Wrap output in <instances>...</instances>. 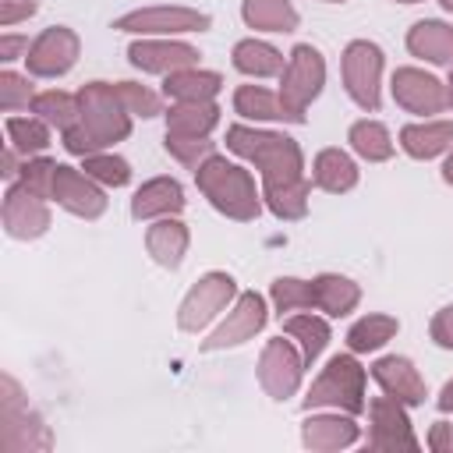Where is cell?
Segmentation results:
<instances>
[{
  "label": "cell",
  "instance_id": "1",
  "mask_svg": "<svg viewBox=\"0 0 453 453\" xmlns=\"http://www.w3.org/2000/svg\"><path fill=\"white\" fill-rule=\"evenodd\" d=\"M131 127L134 117L117 99L113 81H85L78 88V120L60 134V145L81 159L88 152H103L131 138Z\"/></svg>",
  "mask_w": 453,
  "mask_h": 453
},
{
  "label": "cell",
  "instance_id": "2",
  "mask_svg": "<svg viewBox=\"0 0 453 453\" xmlns=\"http://www.w3.org/2000/svg\"><path fill=\"white\" fill-rule=\"evenodd\" d=\"M223 145H226L230 156L244 159L258 173L262 184H283V180L308 177L304 149L287 131H273V127H262V124L237 120V124L226 127Z\"/></svg>",
  "mask_w": 453,
  "mask_h": 453
},
{
  "label": "cell",
  "instance_id": "3",
  "mask_svg": "<svg viewBox=\"0 0 453 453\" xmlns=\"http://www.w3.org/2000/svg\"><path fill=\"white\" fill-rule=\"evenodd\" d=\"M244 159H226L223 152H212L198 170H195V188L198 195L226 219L234 223H251L262 216V180Z\"/></svg>",
  "mask_w": 453,
  "mask_h": 453
},
{
  "label": "cell",
  "instance_id": "4",
  "mask_svg": "<svg viewBox=\"0 0 453 453\" xmlns=\"http://www.w3.org/2000/svg\"><path fill=\"white\" fill-rule=\"evenodd\" d=\"M304 411H347L365 414L368 411V368L361 365V354L343 350L333 354L311 379V386L301 396Z\"/></svg>",
  "mask_w": 453,
  "mask_h": 453
},
{
  "label": "cell",
  "instance_id": "5",
  "mask_svg": "<svg viewBox=\"0 0 453 453\" xmlns=\"http://www.w3.org/2000/svg\"><path fill=\"white\" fill-rule=\"evenodd\" d=\"M340 81L347 99L365 110L379 113L382 106V85H386V53L372 39H350L340 53Z\"/></svg>",
  "mask_w": 453,
  "mask_h": 453
},
{
  "label": "cell",
  "instance_id": "6",
  "mask_svg": "<svg viewBox=\"0 0 453 453\" xmlns=\"http://www.w3.org/2000/svg\"><path fill=\"white\" fill-rule=\"evenodd\" d=\"M237 294H241V287H237V280L226 269L202 273L184 290V297L177 304V329L180 333H191V336L205 333L209 326H216L223 319V311L237 301Z\"/></svg>",
  "mask_w": 453,
  "mask_h": 453
},
{
  "label": "cell",
  "instance_id": "7",
  "mask_svg": "<svg viewBox=\"0 0 453 453\" xmlns=\"http://www.w3.org/2000/svg\"><path fill=\"white\" fill-rule=\"evenodd\" d=\"M113 28L124 35H163V39H184V35H198L212 28V14L188 7V4H149V7H134L124 11L120 18H113Z\"/></svg>",
  "mask_w": 453,
  "mask_h": 453
},
{
  "label": "cell",
  "instance_id": "8",
  "mask_svg": "<svg viewBox=\"0 0 453 453\" xmlns=\"http://www.w3.org/2000/svg\"><path fill=\"white\" fill-rule=\"evenodd\" d=\"M304 372H308V361L304 354L297 350V343L290 336H273L265 340L262 354H258V365H255V379L262 386V393L276 403H287L301 393V382H304Z\"/></svg>",
  "mask_w": 453,
  "mask_h": 453
},
{
  "label": "cell",
  "instance_id": "9",
  "mask_svg": "<svg viewBox=\"0 0 453 453\" xmlns=\"http://www.w3.org/2000/svg\"><path fill=\"white\" fill-rule=\"evenodd\" d=\"M326 74H329V67H326V57H322V50L319 46H311V42H297L290 53H287V67H283V74L276 78L280 85V96H283V103L294 110V113H301L304 120H308V110H311V103L322 96V88H326Z\"/></svg>",
  "mask_w": 453,
  "mask_h": 453
},
{
  "label": "cell",
  "instance_id": "10",
  "mask_svg": "<svg viewBox=\"0 0 453 453\" xmlns=\"http://www.w3.org/2000/svg\"><path fill=\"white\" fill-rule=\"evenodd\" d=\"M269 297H262L258 290H241L237 301L223 311V319L209 329V336L198 343V350L205 354H216V350H234V347H244L248 340H255L265 322H269Z\"/></svg>",
  "mask_w": 453,
  "mask_h": 453
},
{
  "label": "cell",
  "instance_id": "11",
  "mask_svg": "<svg viewBox=\"0 0 453 453\" xmlns=\"http://www.w3.org/2000/svg\"><path fill=\"white\" fill-rule=\"evenodd\" d=\"M0 425H4V449H50L53 446V435L42 414L28 403V396L11 375L0 379Z\"/></svg>",
  "mask_w": 453,
  "mask_h": 453
},
{
  "label": "cell",
  "instance_id": "12",
  "mask_svg": "<svg viewBox=\"0 0 453 453\" xmlns=\"http://www.w3.org/2000/svg\"><path fill=\"white\" fill-rule=\"evenodd\" d=\"M411 407H403L393 396H372L368 400V432H365V449L372 453H396V449H421V439L414 435L411 425Z\"/></svg>",
  "mask_w": 453,
  "mask_h": 453
},
{
  "label": "cell",
  "instance_id": "13",
  "mask_svg": "<svg viewBox=\"0 0 453 453\" xmlns=\"http://www.w3.org/2000/svg\"><path fill=\"white\" fill-rule=\"evenodd\" d=\"M78 57H81V35L71 25H50L32 39L28 57H25V71L32 78L57 81V78L74 71Z\"/></svg>",
  "mask_w": 453,
  "mask_h": 453
},
{
  "label": "cell",
  "instance_id": "14",
  "mask_svg": "<svg viewBox=\"0 0 453 453\" xmlns=\"http://www.w3.org/2000/svg\"><path fill=\"white\" fill-rule=\"evenodd\" d=\"M393 103L411 117H439L446 113V81L418 64H400L389 74Z\"/></svg>",
  "mask_w": 453,
  "mask_h": 453
},
{
  "label": "cell",
  "instance_id": "15",
  "mask_svg": "<svg viewBox=\"0 0 453 453\" xmlns=\"http://www.w3.org/2000/svg\"><path fill=\"white\" fill-rule=\"evenodd\" d=\"M53 202L28 191L25 184L18 180H7L4 188V205H0V216H4V234L11 241H39L50 234L53 226Z\"/></svg>",
  "mask_w": 453,
  "mask_h": 453
},
{
  "label": "cell",
  "instance_id": "16",
  "mask_svg": "<svg viewBox=\"0 0 453 453\" xmlns=\"http://www.w3.org/2000/svg\"><path fill=\"white\" fill-rule=\"evenodd\" d=\"M202 60V50L188 39H163V35H138L127 42V64L142 74H173L180 67H195Z\"/></svg>",
  "mask_w": 453,
  "mask_h": 453
},
{
  "label": "cell",
  "instance_id": "17",
  "mask_svg": "<svg viewBox=\"0 0 453 453\" xmlns=\"http://www.w3.org/2000/svg\"><path fill=\"white\" fill-rule=\"evenodd\" d=\"M365 439L361 425H357V414H347V411H304V421H301V446L311 449V453H340V449H350Z\"/></svg>",
  "mask_w": 453,
  "mask_h": 453
},
{
  "label": "cell",
  "instance_id": "18",
  "mask_svg": "<svg viewBox=\"0 0 453 453\" xmlns=\"http://www.w3.org/2000/svg\"><path fill=\"white\" fill-rule=\"evenodd\" d=\"M53 205H60L64 212H71L78 219H99L110 209V198H106V188L99 180H92L81 166L60 163L57 180H53Z\"/></svg>",
  "mask_w": 453,
  "mask_h": 453
},
{
  "label": "cell",
  "instance_id": "19",
  "mask_svg": "<svg viewBox=\"0 0 453 453\" xmlns=\"http://www.w3.org/2000/svg\"><path fill=\"white\" fill-rule=\"evenodd\" d=\"M368 379L393 400H400L403 407H425L428 400V382L421 375V368L407 357V354H382L368 365Z\"/></svg>",
  "mask_w": 453,
  "mask_h": 453
},
{
  "label": "cell",
  "instance_id": "20",
  "mask_svg": "<svg viewBox=\"0 0 453 453\" xmlns=\"http://www.w3.org/2000/svg\"><path fill=\"white\" fill-rule=\"evenodd\" d=\"M396 149L418 163L442 159L453 149V117H414L396 131Z\"/></svg>",
  "mask_w": 453,
  "mask_h": 453
},
{
  "label": "cell",
  "instance_id": "21",
  "mask_svg": "<svg viewBox=\"0 0 453 453\" xmlns=\"http://www.w3.org/2000/svg\"><path fill=\"white\" fill-rule=\"evenodd\" d=\"M184 205H188L184 184L170 173H159V177H149L134 188L127 212H131L134 223H152V219H163V216H180Z\"/></svg>",
  "mask_w": 453,
  "mask_h": 453
},
{
  "label": "cell",
  "instance_id": "22",
  "mask_svg": "<svg viewBox=\"0 0 453 453\" xmlns=\"http://www.w3.org/2000/svg\"><path fill=\"white\" fill-rule=\"evenodd\" d=\"M230 106H234V113H237L241 120H248V124H304V117L294 113V110L283 103L280 88L255 85V81L237 85L234 96H230Z\"/></svg>",
  "mask_w": 453,
  "mask_h": 453
},
{
  "label": "cell",
  "instance_id": "23",
  "mask_svg": "<svg viewBox=\"0 0 453 453\" xmlns=\"http://www.w3.org/2000/svg\"><path fill=\"white\" fill-rule=\"evenodd\" d=\"M308 177L319 191L326 195H347L357 188L361 180V166H357V156L350 149H340V145H326L315 152L311 166H308Z\"/></svg>",
  "mask_w": 453,
  "mask_h": 453
},
{
  "label": "cell",
  "instance_id": "24",
  "mask_svg": "<svg viewBox=\"0 0 453 453\" xmlns=\"http://www.w3.org/2000/svg\"><path fill=\"white\" fill-rule=\"evenodd\" d=\"M191 248V230L180 216H163L145 226V251L159 269H180Z\"/></svg>",
  "mask_w": 453,
  "mask_h": 453
},
{
  "label": "cell",
  "instance_id": "25",
  "mask_svg": "<svg viewBox=\"0 0 453 453\" xmlns=\"http://www.w3.org/2000/svg\"><path fill=\"white\" fill-rule=\"evenodd\" d=\"M403 46L414 60L432 67H453V25L442 18H421L407 28Z\"/></svg>",
  "mask_w": 453,
  "mask_h": 453
},
{
  "label": "cell",
  "instance_id": "26",
  "mask_svg": "<svg viewBox=\"0 0 453 453\" xmlns=\"http://www.w3.org/2000/svg\"><path fill=\"white\" fill-rule=\"evenodd\" d=\"M230 64L237 74H244L248 81H265V78H280L287 67V57L280 46H273L269 39L258 35H244L234 42L230 50Z\"/></svg>",
  "mask_w": 453,
  "mask_h": 453
},
{
  "label": "cell",
  "instance_id": "27",
  "mask_svg": "<svg viewBox=\"0 0 453 453\" xmlns=\"http://www.w3.org/2000/svg\"><path fill=\"white\" fill-rule=\"evenodd\" d=\"M311 297H315V311H322L326 319H347L361 304V283L343 273H315Z\"/></svg>",
  "mask_w": 453,
  "mask_h": 453
},
{
  "label": "cell",
  "instance_id": "28",
  "mask_svg": "<svg viewBox=\"0 0 453 453\" xmlns=\"http://www.w3.org/2000/svg\"><path fill=\"white\" fill-rule=\"evenodd\" d=\"M219 120H223V106L216 99L166 103V113H163L166 134H184V138H212Z\"/></svg>",
  "mask_w": 453,
  "mask_h": 453
},
{
  "label": "cell",
  "instance_id": "29",
  "mask_svg": "<svg viewBox=\"0 0 453 453\" xmlns=\"http://www.w3.org/2000/svg\"><path fill=\"white\" fill-rule=\"evenodd\" d=\"M241 21L255 35H290L301 28L294 0H241Z\"/></svg>",
  "mask_w": 453,
  "mask_h": 453
},
{
  "label": "cell",
  "instance_id": "30",
  "mask_svg": "<svg viewBox=\"0 0 453 453\" xmlns=\"http://www.w3.org/2000/svg\"><path fill=\"white\" fill-rule=\"evenodd\" d=\"M159 92L166 96V103H198V99H219L223 92V74L212 67H180L173 74L163 78Z\"/></svg>",
  "mask_w": 453,
  "mask_h": 453
},
{
  "label": "cell",
  "instance_id": "31",
  "mask_svg": "<svg viewBox=\"0 0 453 453\" xmlns=\"http://www.w3.org/2000/svg\"><path fill=\"white\" fill-rule=\"evenodd\" d=\"M280 322H283V336H290V340L297 343V350L304 354L308 368H315V361L326 354V347H329V340H333L329 319H326L322 311L308 308V311H294V315H287V319H280Z\"/></svg>",
  "mask_w": 453,
  "mask_h": 453
},
{
  "label": "cell",
  "instance_id": "32",
  "mask_svg": "<svg viewBox=\"0 0 453 453\" xmlns=\"http://www.w3.org/2000/svg\"><path fill=\"white\" fill-rule=\"evenodd\" d=\"M347 149L361 163H389L396 156V138L379 117H357L347 127Z\"/></svg>",
  "mask_w": 453,
  "mask_h": 453
},
{
  "label": "cell",
  "instance_id": "33",
  "mask_svg": "<svg viewBox=\"0 0 453 453\" xmlns=\"http://www.w3.org/2000/svg\"><path fill=\"white\" fill-rule=\"evenodd\" d=\"M400 333V319L389 311H365L347 326V350L354 354H379L389 340H396Z\"/></svg>",
  "mask_w": 453,
  "mask_h": 453
},
{
  "label": "cell",
  "instance_id": "34",
  "mask_svg": "<svg viewBox=\"0 0 453 453\" xmlns=\"http://www.w3.org/2000/svg\"><path fill=\"white\" fill-rule=\"evenodd\" d=\"M311 177L283 180V184H262V202L280 223H297L311 209Z\"/></svg>",
  "mask_w": 453,
  "mask_h": 453
},
{
  "label": "cell",
  "instance_id": "35",
  "mask_svg": "<svg viewBox=\"0 0 453 453\" xmlns=\"http://www.w3.org/2000/svg\"><path fill=\"white\" fill-rule=\"evenodd\" d=\"M4 138L14 145L21 156H42L53 145V127L39 120L35 113H7L4 120Z\"/></svg>",
  "mask_w": 453,
  "mask_h": 453
},
{
  "label": "cell",
  "instance_id": "36",
  "mask_svg": "<svg viewBox=\"0 0 453 453\" xmlns=\"http://www.w3.org/2000/svg\"><path fill=\"white\" fill-rule=\"evenodd\" d=\"M28 113H35L39 120H46L57 134H64V131L78 120V92H67V88H46V92H35Z\"/></svg>",
  "mask_w": 453,
  "mask_h": 453
},
{
  "label": "cell",
  "instance_id": "37",
  "mask_svg": "<svg viewBox=\"0 0 453 453\" xmlns=\"http://www.w3.org/2000/svg\"><path fill=\"white\" fill-rule=\"evenodd\" d=\"M117 88V99L124 103V110L134 117V120H152V117H163L166 113V96L145 81H113Z\"/></svg>",
  "mask_w": 453,
  "mask_h": 453
},
{
  "label": "cell",
  "instance_id": "38",
  "mask_svg": "<svg viewBox=\"0 0 453 453\" xmlns=\"http://www.w3.org/2000/svg\"><path fill=\"white\" fill-rule=\"evenodd\" d=\"M81 170H85L92 180H99L106 191L127 188V184H131V177H134L131 163H127L120 152H113V149H103V152H88V156H81Z\"/></svg>",
  "mask_w": 453,
  "mask_h": 453
},
{
  "label": "cell",
  "instance_id": "39",
  "mask_svg": "<svg viewBox=\"0 0 453 453\" xmlns=\"http://www.w3.org/2000/svg\"><path fill=\"white\" fill-rule=\"evenodd\" d=\"M269 308L287 319L294 311H308L315 308V297H311V280H301V276H276L269 283Z\"/></svg>",
  "mask_w": 453,
  "mask_h": 453
},
{
  "label": "cell",
  "instance_id": "40",
  "mask_svg": "<svg viewBox=\"0 0 453 453\" xmlns=\"http://www.w3.org/2000/svg\"><path fill=\"white\" fill-rule=\"evenodd\" d=\"M32 99H35L32 74H28V71L4 67V71H0V110H4V113H21V110L32 106Z\"/></svg>",
  "mask_w": 453,
  "mask_h": 453
},
{
  "label": "cell",
  "instance_id": "41",
  "mask_svg": "<svg viewBox=\"0 0 453 453\" xmlns=\"http://www.w3.org/2000/svg\"><path fill=\"white\" fill-rule=\"evenodd\" d=\"M163 149L170 152V159H177L184 170H198L212 152H219L216 149V142L212 138H184V134H163Z\"/></svg>",
  "mask_w": 453,
  "mask_h": 453
},
{
  "label": "cell",
  "instance_id": "42",
  "mask_svg": "<svg viewBox=\"0 0 453 453\" xmlns=\"http://www.w3.org/2000/svg\"><path fill=\"white\" fill-rule=\"evenodd\" d=\"M57 159H50L46 152L42 156H25L21 159V170H18V184H25L28 191H35V195H42V198H50L53 202V180H57Z\"/></svg>",
  "mask_w": 453,
  "mask_h": 453
},
{
  "label": "cell",
  "instance_id": "43",
  "mask_svg": "<svg viewBox=\"0 0 453 453\" xmlns=\"http://www.w3.org/2000/svg\"><path fill=\"white\" fill-rule=\"evenodd\" d=\"M428 336H432V343H435L439 350H449V354H453V304H442V308L432 315Z\"/></svg>",
  "mask_w": 453,
  "mask_h": 453
},
{
  "label": "cell",
  "instance_id": "44",
  "mask_svg": "<svg viewBox=\"0 0 453 453\" xmlns=\"http://www.w3.org/2000/svg\"><path fill=\"white\" fill-rule=\"evenodd\" d=\"M39 11L35 0H0V28H14Z\"/></svg>",
  "mask_w": 453,
  "mask_h": 453
},
{
  "label": "cell",
  "instance_id": "45",
  "mask_svg": "<svg viewBox=\"0 0 453 453\" xmlns=\"http://www.w3.org/2000/svg\"><path fill=\"white\" fill-rule=\"evenodd\" d=\"M28 46H32V39H28V35L0 32V64H4V67H11L14 60H25V57H28Z\"/></svg>",
  "mask_w": 453,
  "mask_h": 453
},
{
  "label": "cell",
  "instance_id": "46",
  "mask_svg": "<svg viewBox=\"0 0 453 453\" xmlns=\"http://www.w3.org/2000/svg\"><path fill=\"white\" fill-rule=\"evenodd\" d=\"M425 446L432 453H453V425L449 421H432V428L425 435Z\"/></svg>",
  "mask_w": 453,
  "mask_h": 453
},
{
  "label": "cell",
  "instance_id": "47",
  "mask_svg": "<svg viewBox=\"0 0 453 453\" xmlns=\"http://www.w3.org/2000/svg\"><path fill=\"white\" fill-rule=\"evenodd\" d=\"M435 407H439L442 414H453V379H446L442 389L435 393Z\"/></svg>",
  "mask_w": 453,
  "mask_h": 453
},
{
  "label": "cell",
  "instance_id": "48",
  "mask_svg": "<svg viewBox=\"0 0 453 453\" xmlns=\"http://www.w3.org/2000/svg\"><path fill=\"white\" fill-rule=\"evenodd\" d=\"M439 173H442V184H449V188H453V149L442 156V166H439Z\"/></svg>",
  "mask_w": 453,
  "mask_h": 453
},
{
  "label": "cell",
  "instance_id": "49",
  "mask_svg": "<svg viewBox=\"0 0 453 453\" xmlns=\"http://www.w3.org/2000/svg\"><path fill=\"white\" fill-rule=\"evenodd\" d=\"M446 113H453V67L446 74Z\"/></svg>",
  "mask_w": 453,
  "mask_h": 453
},
{
  "label": "cell",
  "instance_id": "50",
  "mask_svg": "<svg viewBox=\"0 0 453 453\" xmlns=\"http://www.w3.org/2000/svg\"><path fill=\"white\" fill-rule=\"evenodd\" d=\"M439 7H442V11H449V14H453V0H439Z\"/></svg>",
  "mask_w": 453,
  "mask_h": 453
},
{
  "label": "cell",
  "instance_id": "51",
  "mask_svg": "<svg viewBox=\"0 0 453 453\" xmlns=\"http://www.w3.org/2000/svg\"><path fill=\"white\" fill-rule=\"evenodd\" d=\"M393 4H403V7H411V4H425V0H393Z\"/></svg>",
  "mask_w": 453,
  "mask_h": 453
},
{
  "label": "cell",
  "instance_id": "52",
  "mask_svg": "<svg viewBox=\"0 0 453 453\" xmlns=\"http://www.w3.org/2000/svg\"><path fill=\"white\" fill-rule=\"evenodd\" d=\"M319 4H347V0H319Z\"/></svg>",
  "mask_w": 453,
  "mask_h": 453
}]
</instances>
